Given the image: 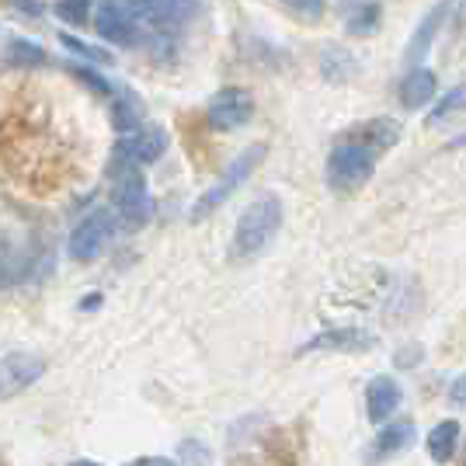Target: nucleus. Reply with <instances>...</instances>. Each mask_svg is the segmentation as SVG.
Here are the masks:
<instances>
[{"label":"nucleus","mask_w":466,"mask_h":466,"mask_svg":"<svg viewBox=\"0 0 466 466\" xmlns=\"http://www.w3.org/2000/svg\"><path fill=\"white\" fill-rule=\"evenodd\" d=\"M279 227H282V202L275 195H261L237 219L230 254L233 258H254V254H261L275 240Z\"/></svg>","instance_id":"obj_1"},{"label":"nucleus","mask_w":466,"mask_h":466,"mask_svg":"<svg viewBox=\"0 0 466 466\" xmlns=\"http://www.w3.org/2000/svg\"><path fill=\"white\" fill-rule=\"evenodd\" d=\"M108 167H112V206H116V216L129 230H139L150 219L147 177L139 171V164H126V160H112Z\"/></svg>","instance_id":"obj_2"},{"label":"nucleus","mask_w":466,"mask_h":466,"mask_svg":"<svg viewBox=\"0 0 466 466\" xmlns=\"http://www.w3.org/2000/svg\"><path fill=\"white\" fill-rule=\"evenodd\" d=\"M265 154H268V150H265L261 143H254V147H248V150H240V154L233 157L230 164H227V171H223V175L216 177L206 192L195 198V206H192L195 223H198V219H206L209 213H216V209H219V206H223V202H227V198H230V195L237 192V188H240L254 171H258V167H261Z\"/></svg>","instance_id":"obj_3"},{"label":"nucleus","mask_w":466,"mask_h":466,"mask_svg":"<svg viewBox=\"0 0 466 466\" xmlns=\"http://www.w3.org/2000/svg\"><path fill=\"white\" fill-rule=\"evenodd\" d=\"M372 171H376V150L351 139H341L328 157V185L341 195L359 192L372 177Z\"/></svg>","instance_id":"obj_4"},{"label":"nucleus","mask_w":466,"mask_h":466,"mask_svg":"<svg viewBox=\"0 0 466 466\" xmlns=\"http://www.w3.org/2000/svg\"><path fill=\"white\" fill-rule=\"evenodd\" d=\"M95 32L105 42L122 46V49H129V46H139V42H143V28H139V21L133 18V11H129L126 0H97Z\"/></svg>","instance_id":"obj_5"},{"label":"nucleus","mask_w":466,"mask_h":466,"mask_svg":"<svg viewBox=\"0 0 466 466\" xmlns=\"http://www.w3.org/2000/svg\"><path fill=\"white\" fill-rule=\"evenodd\" d=\"M112 233H116V216L108 213V209H95V213L84 216L74 227L70 240H66V254L74 261H95L97 254L108 248Z\"/></svg>","instance_id":"obj_6"},{"label":"nucleus","mask_w":466,"mask_h":466,"mask_svg":"<svg viewBox=\"0 0 466 466\" xmlns=\"http://www.w3.org/2000/svg\"><path fill=\"white\" fill-rule=\"evenodd\" d=\"M164 150H167V133L160 126H154V122H143L139 129L118 137L112 160H126V164H139L143 167V164L160 160Z\"/></svg>","instance_id":"obj_7"},{"label":"nucleus","mask_w":466,"mask_h":466,"mask_svg":"<svg viewBox=\"0 0 466 466\" xmlns=\"http://www.w3.org/2000/svg\"><path fill=\"white\" fill-rule=\"evenodd\" d=\"M254 116V101L248 91H240V87H223V91H216L213 101H209V108H206V122L213 126L216 133H233V129H240V126H248Z\"/></svg>","instance_id":"obj_8"},{"label":"nucleus","mask_w":466,"mask_h":466,"mask_svg":"<svg viewBox=\"0 0 466 466\" xmlns=\"http://www.w3.org/2000/svg\"><path fill=\"white\" fill-rule=\"evenodd\" d=\"M42 359L39 355H28V351H11L0 359V400H11L18 397L32 383H39L42 376Z\"/></svg>","instance_id":"obj_9"},{"label":"nucleus","mask_w":466,"mask_h":466,"mask_svg":"<svg viewBox=\"0 0 466 466\" xmlns=\"http://www.w3.org/2000/svg\"><path fill=\"white\" fill-rule=\"evenodd\" d=\"M376 345V338H372L370 330H359V328H341V330H324V334H317L313 341L303 345V355L307 351H370Z\"/></svg>","instance_id":"obj_10"},{"label":"nucleus","mask_w":466,"mask_h":466,"mask_svg":"<svg viewBox=\"0 0 466 466\" xmlns=\"http://www.w3.org/2000/svg\"><path fill=\"white\" fill-rule=\"evenodd\" d=\"M400 400H404V393L397 387V380H390V376H376L366 390V410H370V421H387L393 410L400 408Z\"/></svg>","instance_id":"obj_11"},{"label":"nucleus","mask_w":466,"mask_h":466,"mask_svg":"<svg viewBox=\"0 0 466 466\" xmlns=\"http://www.w3.org/2000/svg\"><path fill=\"white\" fill-rule=\"evenodd\" d=\"M345 139L362 143V147H370V150H376V154H383V150H390V147H397V139H400V126H397L393 118H370V122L355 126Z\"/></svg>","instance_id":"obj_12"},{"label":"nucleus","mask_w":466,"mask_h":466,"mask_svg":"<svg viewBox=\"0 0 466 466\" xmlns=\"http://www.w3.org/2000/svg\"><path fill=\"white\" fill-rule=\"evenodd\" d=\"M449 7H452V0H439L431 11L425 15V21L418 25V32H414V39H410L408 46V63H421V59L428 56V49H431V42H435V35H439V28H442V21H446Z\"/></svg>","instance_id":"obj_13"},{"label":"nucleus","mask_w":466,"mask_h":466,"mask_svg":"<svg viewBox=\"0 0 466 466\" xmlns=\"http://www.w3.org/2000/svg\"><path fill=\"white\" fill-rule=\"evenodd\" d=\"M435 91H439L435 74L425 70V66H418V70H410L408 77L400 80V105L404 108H421V105H428L435 97Z\"/></svg>","instance_id":"obj_14"},{"label":"nucleus","mask_w":466,"mask_h":466,"mask_svg":"<svg viewBox=\"0 0 466 466\" xmlns=\"http://www.w3.org/2000/svg\"><path fill=\"white\" fill-rule=\"evenodd\" d=\"M112 126H116L118 133H133L143 126V105H139V97L133 91H116L112 95Z\"/></svg>","instance_id":"obj_15"},{"label":"nucleus","mask_w":466,"mask_h":466,"mask_svg":"<svg viewBox=\"0 0 466 466\" xmlns=\"http://www.w3.org/2000/svg\"><path fill=\"white\" fill-rule=\"evenodd\" d=\"M410 442H414V425H410V421H397V425L380 428V435H376V442H372V456H376V460H387L393 452L408 449Z\"/></svg>","instance_id":"obj_16"},{"label":"nucleus","mask_w":466,"mask_h":466,"mask_svg":"<svg viewBox=\"0 0 466 466\" xmlns=\"http://www.w3.org/2000/svg\"><path fill=\"white\" fill-rule=\"evenodd\" d=\"M456 442H460V425L456 421H439L428 435V452L435 463H449L456 456Z\"/></svg>","instance_id":"obj_17"},{"label":"nucleus","mask_w":466,"mask_h":466,"mask_svg":"<svg viewBox=\"0 0 466 466\" xmlns=\"http://www.w3.org/2000/svg\"><path fill=\"white\" fill-rule=\"evenodd\" d=\"M380 18H383L380 4H362V7H355L349 15L345 28H349V35H355V39H366V35H372L380 28Z\"/></svg>","instance_id":"obj_18"},{"label":"nucleus","mask_w":466,"mask_h":466,"mask_svg":"<svg viewBox=\"0 0 466 466\" xmlns=\"http://www.w3.org/2000/svg\"><path fill=\"white\" fill-rule=\"evenodd\" d=\"M456 112H466V84H460V87H452L449 95H442L439 101H435V108L428 112V126H435V122H446L449 116H456Z\"/></svg>","instance_id":"obj_19"},{"label":"nucleus","mask_w":466,"mask_h":466,"mask_svg":"<svg viewBox=\"0 0 466 466\" xmlns=\"http://www.w3.org/2000/svg\"><path fill=\"white\" fill-rule=\"evenodd\" d=\"M7 63L11 66H42L46 63V49H39L28 39H7Z\"/></svg>","instance_id":"obj_20"},{"label":"nucleus","mask_w":466,"mask_h":466,"mask_svg":"<svg viewBox=\"0 0 466 466\" xmlns=\"http://www.w3.org/2000/svg\"><path fill=\"white\" fill-rule=\"evenodd\" d=\"M91 7H95V0H56V4H53L56 18L66 21V25H87Z\"/></svg>","instance_id":"obj_21"},{"label":"nucleus","mask_w":466,"mask_h":466,"mask_svg":"<svg viewBox=\"0 0 466 466\" xmlns=\"http://www.w3.org/2000/svg\"><path fill=\"white\" fill-rule=\"evenodd\" d=\"M59 42H63V49H70V53H77V56L91 59V63H108V59H112L105 49H97V46H91V42L74 39V35H59Z\"/></svg>","instance_id":"obj_22"},{"label":"nucleus","mask_w":466,"mask_h":466,"mask_svg":"<svg viewBox=\"0 0 466 466\" xmlns=\"http://www.w3.org/2000/svg\"><path fill=\"white\" fill-rule=\"evenodd\" d=\"M70 74H74L77 80H84V84H87L91 91H97V95H105V97L116 95V87H112V84H108L105 77H101V74H95V70H87V66H70Z\"/></svg>","instance_id":"obj_23"},{"label":"nucleus","mask_w":466,"mask_h":466,"mask_svg":"<svg viewBox=\"0 0 466 466\" xmlns=\"http://www.w3.org/2000/svg\"><path fill=\"white\" fill-rule=\"evenodd\" d=\"M289 11H296L299 18H320L324 15V0H282Z\"/></svg>","instance_id":"obj_24"},{"label":"nucleus","mask_w":466,"mask_h":466,"mask_svg":"<svg viewBox=\"0 0 466 466\" xmlns=\"http://www.w3.org/2000/svg\"><path fill=\"white\" fill-rule=\"evenodd\" d=\"M164 4L171 7V15H175L181 25H185L188 18H195V15H198V7H202V0H164Z\"/></svg>","instance_id":"obj_25"},{"label":"nucleus","mask_w":466,"mask_h":466,"mask_svg":"<svg viewBox=\"0 0 466 466\" xmlns=\"http://www.w3.org/2000/svg\"><path fill=\"white\" fill-rule=\"evenodd\" d=\"M181 449H185V452H192V456H188V463H192V466H206V463H209V452L198 446V442H181Z\"/></svg>","instance_id":"obj_26"},{"label":"nucleus","mask_w":466,"mask_h":466,"mask_svg":"<svg viewBox=\"0 0 466 466\" xmlns=\"http://www.w3.org/2000/svg\"><path fill=\"white\" fill-rule=\"evenodd\" d=\"M129 466H177V463H171V460H160V456H143V460H137V463H129Z\"/></svg>","instance_id":"obj_27"},{"label":"nucleus","mask_w":466,"mask_h":466,"mask_svg":"<svg viewBox=\"0 0 466 466\" xmlns=\"http://www.w3.org/2000/svg\"><path fill=\"white\" fill-rule=\"evenodd\" d=\"M452 400H456V404H466V376L452 383Z\"/></svg>","instance_id":"obj_28"},{"label":"nucleus","mask_w":466,"mask_h":466,"mask_svg":"<svg viewBox=\"0 0 466 466\" xmlns=\"http://www.w3.org/2000/svg\"><path fill=\"white\" fill-rule=\"evenodd\" d=\"M70 466H97V463H87V460H77V463H70Z\"/></svg>","instance_id":"obj_29"}]
</instances>
